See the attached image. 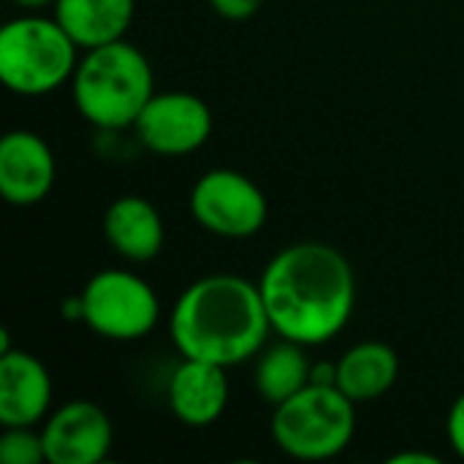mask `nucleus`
Listing matches in <instances>:
<instances>
[{"mask_svg": "<svg viewBox=\"0 0 464 464\" xmlns=\"http://www.w3.org/2000/svg\"><path fill=\"white\" fill-rule=\"evenodd\" d=\"M272 332L304 348L332 343L356 310L351 261L326 242H294L275 253L258 280Z\"/></svg>", "mask_w": 464, "mask_h": 464, "instance_id": "1", "label": "nucleus"}, {"mask_svg": "<svg viewBox=\"0 0 464 464\" xmlns=\"http://www.w3.org/2000/svg\"><path fill=\"white\" fill-rule=\"evenodd\" d=\"M169 334L182 359L237 367L253 362L272 334L258 283L218 272L193 280L169 313Z\"/></svg>", "mask_w": 464, "mask_h": 464, "instance_id": "2", "label": "nucleus"}, {"mask_svg": "<svg viewBox=\"0 0 464 464\" xmlns=\"http://www.w3.org/2000/svg\"><path fill=\"white\" fill-rule=\"evenodd\" d=\"M152 95V63L125 38L84 49L71 79V98L79 117L109 133L133 128Z\"/></svg>", "mask_w": 464, "mask_h": 464, "instance_id": "3", "label": "nucleus"}, {"mask_svg": "<svg viewBox=\"0 0 464 464\" xmlns=\"http://www.w3.org/2000/svg\"><path fill=\"white\" fill-rule=\"evenodd\" d=\"M79 44L54 16L24 11L0 27V82L24 98H38L71 84Z\"/></svg>", "mask_w": 464, "mask_h": 464, "instance_id": "4", "label": "nucleus"}, {"mask_svg": "<svg viewBox=\"0 0 464 464\" xmlns=\"http://www.w3.org/2000/svg\"><path fill=\"white\" fill-rule=\"evenodd\" d=\"M356 408L337 386L307 383L299 394L272 408L269 435L291 459L326 462L353 443Z\"/></svg>", "mask_w": 464, "mask_h": 464, "instance_id": "5", "label": "nucleus"}, {"mask_svg": "<svg viewBox=\"0 0 464 464\" xmlns=\"http://www.w3.org/2000/svg\"><path fill=\"white\" fill-rule=\"evenodd\" d=\"M82 296V324L109 343H139L160 321L158 291L130 269L95 272Z\"/></svg>", "mask_w": 464, "mask_h": 464, "instance_id": "6", "label": "nucleus"}, {"mask_svg": "<svg viewBox=\"0 0 464 464\" xmlns=\"http://www.w3.org/2000/svg\"><path fill=\"white\" fill-rule=\"evenodd\" d=\"M193 220L220 239H250L269 218V201L264 190L237 169L204 171L188 198Z\"/></svg>", "mask_w": 464, "mask_h": 464, "instance_id": "7", "label": "nucleus"}, {"mask_svg": "<svg viewBox=\"0 0 464 464\" xmlns=\"http://www.w3.org/2000/svg\"><path fill=\"white\" fill-rule=\"evenodd\" d=\"M209 103L188 90L155 92L130 128L144 150L163 158H182L201 150L212 136Z\"/></svg>", "mask_w": 464, "mask_h": 464, "instance_id": "8", "label": "nucleus"}, {"mask_svg": "<svg viewBox=\"0 0 464 464\" xmlns=\"http://www.w3.org/2000/svg\"><path fill=\"white\" fill-rule=\"evenodd\" d=\"M46 464H101L114 446L109 413L92 400H68L44 424Z\"/></svg>", "mask_w": 464, "mask_h": 464, "instance_id": "9", "label": "nucleus"}, {"mask_svg": "<svg viewBox=\"0 0 464 464\" xmlns=\"http://www.w3.org/2000/svg\"><path fill=\"white\" fill-rule=\"evenodd\" d=\"M57 179L49 141L35 130H8L0 141V196L11 207L41 204Z\"/></svg>", "mask_w": 464, "mask_h": 464, "instance_id": "10", "label": "nucleus"}, {"mask_svg": "<svg viewBox=\"0 0 464 464\" xmlns=\"http://www.w3.org/2000/svg\"><path fill=\"white\" fill-rule=\"evenodd\" d=\"M54 383L30 351L0 353V427H38L52 413Z\"/></svg>", "mask_w": 464, "mask_h": 464, "instance_id": "11", "label": "nucleus"}, {"mask_svg": "<svg viewBox=\"0 0 464 464\" xmlns=\"http://www.w3.org/2000/svg\"><path fill=\"white\" fill-rule=\"evenodd\" d=\"M166 400L174 419L190 430H207L218 424L231 400L226 367L198 359H182L169 378Z\"/></svg>", "mask_w": 464, "mask_h": 464, "instance_id": "12", "label": "nucleus"}, {"mask_svg": "<svg viewBox=\"0 0 464 464\" xmlns=\"http://www.w3.org/2000/svg\"><path fill=\"white\" fill-rule=\"evenodd\" d=\"M103 239L128 264L155 261L166 245V226L158 207L144 196H120L103 212Z\"/></svg>", "mask_w": 464, "mask_h": 464, "instance_id": "13", "label": "nucleus"}, {"mask_svg": "<svg viewBox=\"0 0 464 464\" xmlns=\"http://www.w3.org/2000/svg\"><path fill=\"white\" fill-rule=\"evenodd\" d=\"M400 378V356L389 343L364 340L351 345L337 359L334 386L353 400L356 405H367L381 400L394 389Z\"/></svg>", "mask_w": 464, "mask_h": 464, "instance_id": "14", "label": "nucleus"}, {"mask_svg": "<svg viewBox=\"0 0 464 464\" xmlns=\"http://www.w3.org/2000/svg\"><path fill=\"white\" fill-rule=\"evenodd\" d=\"M52 16L84 52L125 38L136 16V0H54Z\"/></svg>", "mask_w": 464, "mask_h": 464, "instance_id": "15", "label": "nucleus"}, {"mask_svg": "<svg viewBox=\"0 0 464 464\" xmlns=\"http://www.w3.org/2000/svg\"><path fill=\"white\" fill-rule=\"evenodd\" d=\"M310 372H313V362L307 356V348L280 337V343L266 345L256 356L253 386L256 394L275 408L291 400L294 394H299L310 383Z\"/></svg>", "mask_w": 464, "mask_h": 464, "instance_id": "16", "label": "nucleus"}, {"mask_svg": "<svg viewBox=\"0 0 464 464\" xmlns=\"http://www.w3.org/2000/svg\"><path fill=\"white\" fill-rule=\"evenodd\" d=\"M0 462H46V449H44V435H41V430H35V427H3V435H0Z\"/></svg>", "mask_w": 464, "mask_h": 464, "instance_id": "17", "label": "nucleus"}, {"mask_svg": "<svg viewBox=\"0 0 464 464\" xmlns=\"http://www.w3.org/2000/svg\"><path fill=\"white\" fill-rule=\"evenodd\" d=\"M446 438L451 451L464 462V392L451 402L446 416Z\"/></svg>", "mask_w": 464, "mask_h": 464, "instance_id": "18", "label": "nucleus"}, {"mask_svg": "<svg viewBox=\"0 0 464 464\" xmlns=\"http://www.w3.org/2000/svg\"><path fill=\"white\" fill-rule=\"evenodd\" d=\"M261 3L264 0H209V8L228 22H245L258 14Z\"/></svg>", "mask_w": 464, "mask_h": 464, "instance_id": "19", "label": "nucleus"}, {"mask_svg": "<svg viewBox=\"0 0 464 464\" xmlns=\"http://www.w3.org/2000/svg\"><path fill=\"white\" fill-rule=\"evenodd\" d=\"M389 464H440V457L430 451H400L389 457Z\"/></svg>", "mask_w": 464, "mask_h": 464, "instance_id": "20", "label": "nucleus"}, {"mask_svg": "<svg viewBox=\"0 0 464 464\" xmlns=\"http://www.w3.org/2000/svg\"><path fill=\"white\" fill-rule=\"evenodd\" d=\"M14 5H19L22 11H44L49 5H54V0H11Z\"/></svg>", "mask_w": 464, "mask_h": 464, "instance_id": "21", "label": "nucleus"}]
</instances>
